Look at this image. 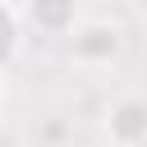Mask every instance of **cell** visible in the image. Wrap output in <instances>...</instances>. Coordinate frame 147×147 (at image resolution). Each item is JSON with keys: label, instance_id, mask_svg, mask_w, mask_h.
Here are the masks:
<instances>
[{"label": "cell", "instance_id": "cell-1", "mask_svg": "<svg viewBox=\"0 0 147 147\" xmlns=\"http://www.w3.org/2000/svg\"><path fill=\"white\" fill-rule=\"evenodd\" d=\"M106 133L115 138V147H138L147 142V101L142 96H119L106 115Z\"/></svg>", "mask_w": 147, "mask_h": 147}]
</instances>
